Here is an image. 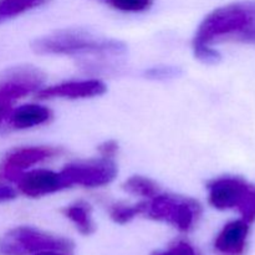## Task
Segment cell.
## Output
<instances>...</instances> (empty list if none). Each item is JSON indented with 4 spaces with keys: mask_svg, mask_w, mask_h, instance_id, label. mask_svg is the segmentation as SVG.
<instances>
[{
    "mask_svg": "<svg viewBox=\"0 0 255 255\" xmlns=\"http://www.w3.org/2000/svg\"><path fill=\"white\" fill-rule=\"evenodd\" d=\"M117 151H119V144H117L116 141H112V139L104 142L99 146V152L102 158L112 159L116 156Z\"/></svg>",
    "mask_w": 255,
    "mask_h": 255,
    "instance_id": "ffe728a7",
    "label": "cell"
},
{
    "mask_svg": "<svg viewBox=\"0 0 255 255\" xmlns=\"http://www.w3.org/2000/svg\"><path fill=\"white\" fill-rule=\"evenodd\" d=\"M64 214L76 226L80 233L89 236L95 231L91 218V207L85 202H77L64 209Z\"/></svg>",
    "mask_w": 255,
    "mask_h": 255,
    "instance_id": "4fadbf2b",
    "label": "cell"
},
{
    "mask_svg": "<svg viewBox=\"0 0 255 255\" xmlns=\"http://www.w3.org/2000/svg\"><path fill=\"white\" fill-rule=\"evenodd\" d=\"M105 2L114 9L127 12L143 11L152 5V0H105Z\"/></svg>",
    "mask_w": 255,
    "mask_h": 255,
    "instance_id": "e0dca14e",
    "label": "cell"
},
{
    "mask_svg": "<svg viewBox=\"0 0 255 255\" xmlns=\"http://www.w3.org/2000/svg\"><path fill=\"white\" fill-rule=\"evenodd\" d=\"M14 101V99H11L9 95L5 94V92H2L0 90V122L9 116Z\"/></svg>",
    "mask_w": 255,
    "mask_h": 255,
    "instance_id": "d6986e66",
    "label": "cell"
},
{
    "mask_svg": "<svg viewBox=\"0 0 255 255\" xmlns=\"http://www.w3.org/2000/svg\"><path fill=\"white\" fill-rule=\"evenodd\" d=\"M72 243L30 227H19L0 239V255H25L41 252H67Z\"/></svg>",
    "mask_w": 255,
    "mask_h": 255,
    "instance_id": "277c9868",
    "label": "cell"
},
{
    "mask_svg": "<svg viewBox=\"0 0 255 255\" xmlns=\"http://www.w3.org/2000/svg\"><path fill=\"white\" fill-rule=\"evenodd\" d=\"M106 86L100 80L69 81L54 86L45 87L37 91V97L45 99H87L104 95Z\"/></svg>",
    "mask_w": 255,
    "mask_h": 255,
    "instance_id": "30bf717a",
    "label": "cell"
},
{
    "mask_svg": "<svg viewBox=\"0 0 255 255\" xmlns=\"http://www.w3.org/2000/svg\"><path fill=\"white\" fill-rule=\"evenodd\" d=\"M209 203L216 209L236 208L247 223L255 221V188L241 177H219L207 184Z\"/></svg>",
    "mask_w": 255,
    "mask_h": 255,
    "instance_id": "3957f363",
    "label": "cell"
},
{
    "mask_svg": "<svg viewBox=\"0 0 255 255\" xmlns=\"http://www.w3.org/2000/svg\"><path fill=\"white\" fill-rule=\"evenodd\" d=\"M147 202H141L134 206H127L124 203H116L110 208V216L112 221L119 224H125L132 221L138 214H143L146 212Z\"/></svg>",
    "mask_w": 255,
    "mask_h": 255,
    "instance_id": "2e32d148",
    "label": "cell"
},
{
    "mask_svg": "<svg viewBox=\"0 0 255 255\" xmlns=\"http://www.w3.org/2000/svg\"><path fill=\"white\" fill-rule=\"evenodd\" d=\"M59 173L64 188L72 186L96 188L106 186L116 178L117 167L112 159L101 157L97 161L67 164Z\"/></svg>",
    "mask_w": 255,
    "mask_h": 255,
    "instance_id": "8992f818",
    "label": "cell"
},
{
    "mask_svg": "<svg viewBox=\"0 0 255 255\" xmlns=\"http://www.w3.org/2000/svg\"><path fill=\"white\" fill-rule=\"evenodd\" d=\"M249 227L246 221H234L227 224L216 239V249L222 254L239 255L246 248Z\"/></svg>",
    "mask_w": 255,
    "mask_h": 255,
    "instance_id": "8fae6325",
    "label": "cell"
},
{
    "mask_svg": "<svg viewBox=\"0 0 255 255\" xmlns=\"http://www.w3.org/2000/svg\"><path fill=\"white\" fill-rule=\"evenodd\" d=\"M152 255H176L173 253V251H169V252H156Z\"/></svg>",
    "mask_w": 255,
    "mask_h": 255,
    "instance_id": "cb8c5ba5",
    "label": "cell"
},
{
    "mask_svg": "<svg viewBox=\"0 0 255 255\" xmlns=\"http://www.w3.org/2000/svg\"><path fill=\"white\" fill-rule=\"evenodd\" d=\"M178 74L177 69L174 67H152L146 72L147 76L151 79H167V77H173Z\"/></svg>",
    "mask_w": 255,
    "mask_h": 255,
    "instance_id": "ac0fdd59",
    "label": "cell"
},
{
    "mask_svg": "<svg viewBox=\"0 0 255 255\" xmlns=\"http://www.w3.org/2000/svg\"><path fill=\"white\" fill-rule=\"evenodd\" d=\"M15 197H16V192H15V189H12L11 187L0 184V202L11 201V199H14Z\"/></svg>",
    "mask_w": 255,
    "mask_h": 255,
    "instance_id": "7402d4cb",
    "label": "cell"
},
{
    "mask_svg": "<svg viewBox=\"0 0 255 255\" xmlns=\"http://www.w3.org/2000/svg\"><path fill=\"white\" fill-rule=\"evenodd\" d=\"M144 213L156 221H166L179 231L187 232L193 227L201 213V207L194 199L173 194H157L147 202Z\"/></svg>",
    "mask_w": 255,
    "mask_h": 255,
    "instance_id": "5b68a950",
    "label": "cell"
},
{
    "mask_svg": "<svg viewBox=\"0 0 255 255\" xmlns=\"http://www.w3.org/2000/svg\"><path fill=\"white\" fill-rule=\"evenodd\" d=\"M224 41L255 45V0L232 2L207 15L193 39L196 57L206 64H216L221 55L212 45Z\"/></svg>",
    "mask_w": 255,
    "mask_h": 255,
    "instance_id": "6da1fadb",
    "label": "cell"
},
{
    "mask_svg": "<svg viewBox=\"0 0 255 255\" xmlns=\"http://www.w3.org/2000/svg\"><path fill=\"white\" fill-rule=\"evenodd\" d=\"M32 50L40 55H121L126 46L117 40L102 39L84 30H60L36 39Z\"/></svg>",
    "mask_w": 255,
    "mask_h": 255,
    "instance_id": "7a4b0ae2",
    "label": "cell"
},
{
    "mask_svg": "<svg viewBox=\"0 0 255 255\" xmlns=\"http://www.w3.org/2000/svg\"><path fill=\"white\" fill-rule=\"evenodd\" d=\"M52 114L47 107L40 105H24L10 115V124L17 129L31 128L39 125L46 124Z\"/></svg>",
    "mask_w": 255,
    "mask_h": 255,
    "instance_id": "7c38bea8",
    "label": "cell"
},
{
    "mask_svg": "<svg viewBox=\"0 0 255 255\" xmlns=\"http://www.w3.org/2000/svg\"><path fill=\"white\" fill-rule=\"evenodd\" d=\"M122 189L129 194L146 197L148 199L159 194L158 184L152 181L151 178H147L143 176H132L131 178L125 181V183L122 184Z\"/></svg>",
    "mask_w": 255,
    "mask_h": 255,
    "instance_id": "9a60e30c",
    "label": "cell"
},
{
    "mask_svg": "<svg viewBox=\"0 0 255 255\" xmlns=\"http://www.w3.org/2000/svg\"><path fill=\"white\" fill-rule=\"evenodd\" d=\"M101 1H105V0H101Z\"/></svg>",
    "mask_w": 255,
    "mask_h": 255,
    "instance_id": "d4e9b609",
    "label": "cell"
},
{
    "mask_svg": "<svg viewBox=\"0 0 255 255\" xmlns=\"http://www.w3.org/2000/svg\"><path fill=\"white\" fill-rule=\"evenodd\" d=\"M16 183L20 192L31 198L47 196L64 189L60 173L47 169H34L27 173L22 172L17 177Z\"/></svg>",
    "mask_w": 255,
    "mask_h": 255,
    "instance_id": "9c48e42d",
    "label": "cell"
},
{
    "mask_svg": "<svg viewBox=\"0 0 255 255\" xmlns=\"http://www.w3.org/2000/svg\"><path fill=\"white\" fill-rule=\"evenodd\" d=\"M60 153V149L54 147H24L17 148L9 153L5 158L1 169V176L5 179L16 182L17 177L24 172V169L35 164L52 158Z\"/></svg>",
    "mask_w": 255,
    "mask_h": 255,
    "instance_id": "52a82bcc",
    "label": "cell"
},
{
    "mask_svg": "<svg viewBox=\"0 0 255 255\" xmlns=\"http://www.w3.org/2000/svg\"><path fill=\"white\" fill-rule=\"evenodd\" d=\"M173 253L176 255H197L196 251L193 249V247L189 246L186 242H178L173 246L172 248Z\"/></svg>",
    "mask_w": 255,
    "mask_h": 255,
    "instance_id": "44dd1931",
    "label": "cell"
},
{
    "mask_svg": "<svg viewBox=\"0 0 255 255\" xmlns=\"http://www.w3.org/2000/svg\"><path fill=\"white\" fill-rule=\"evenodd\" d=\"M45 81L44 72L34 66H19L10 69L0 79V90L16 101L35 91Z\"/></svg>",
    "mask_w": 255,
    "mask_h": 255,
    "instance_id": "ba28073f",
    "label": "cell"
},
{
    "mask_svg": "<svg viewBox=\"0 0 255 255\" xmlns=\"http://www.w3.org/2000/svg\"><path fill=\"white\" fill-rule=\"evenodd\" d=\"M36 255H62L60 252H41V253H37Z\"/></svg>",
    "mask_w": 255,
    "mask_h": 255,
    "instance_id": "603a6c76",
    "label": "cell"
},
{
    "mask_svg": "<svg viewBox=\"0 0 255 255\" xmlns=\"http://www.w3.org/2000/svg\"><path fill=\"white\" fill-rule=\"evenodd\" d=\"M49 0H0V24L45 5Z\"/></svg>",
    "mask_w": 255,
    "mask_h": 255,
    "instance_id": "5bb4252c",
    "label": "cell"
}]
</instances>
